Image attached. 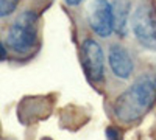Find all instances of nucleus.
Listing matches in <instances>:
<instances>
[{
  "label": "nucleus",
  "mask_w": 156,
  "mask_h": 140,
  "mask_svg": "<svg viewBox=\"0 0 156 140\" xmlns=\"http://www.w3.org/2000/svg\"><path fill=\"white\" fill-rule=\"evenodd\" d=\"M108 62L109 67L112 70V73L117 78L126 80L131 76L133 69H134V62L129 56V53L126 52V48L122 45H111L109 52H108Z\"/></svg>",
  "instance_id": "6"
},
{
  "label": "nucleus",
  "mask_w": 156,
  "mask_h": 140,
  "mask_svg": "<svg viewBox=\"0 0 156 140\" xmlns=\"http://www.w3.org/2000/svg\"><path fill=\"white\" fill-rule=\"evenodd\" d=\"M6 56V50H5V47H3V44L0 42V59H3Z\"/></svg>",
  "instance_id": "9"
},
{
  "label": "nucleus",
  "mask_w": 156,
  "mask_h": 140,
  "mask_svg": "<svg viewBox=\"0 0 156 140\" xmlns=\"http://www.w3.org/2000/svg\"><path fill=\"white\" fill-rule=\"evenodd\" d=\"M81 61L90 81H100L105 75V55L100 44L94 39H86L81 44Z\"/></svg>",
  "instance_id": "5"
},
{
  "label": "nucleus",
  "mask_w": 156,
  "mask_h": 140,
  "mask_svg": "<svg viewBox=\"0 0 156 140\" xmlns=\"http://www.w3.org/2000/svg\"><path fill=\"white\" fill-rule=\"evenodd\" d=\"M37 17L33 11H25L17 16L6 34V44L14 52L23 53L30 50L36 41Z\"/></svg>",
  "instance_id": "2"
},
{
  "label": "nucleus",
  "mask_w": 156,
  "mask_h": 140,
  "mask_svg": "<svg viewBox=\"0 0 156 140\" xmlns=\"http://www.w3.org/2000/svg\"><path fill=\"white\" fill-rule=\"evenodd\" d=\"M136 39L148 48H156V11L150 3H140L131 14Z\"/></svg>",
  "instance_id": "3"
},
{
  "label": "nucleus",
  "mask_w": 156,
  "mask_h": 140,
  "mask_svg": "<svg viewBox=\"0 0 156 140\" xmlns=\"http://www.w3.org/2000/svg\"><path fill=\"white\" fill-rule=\"evenodd\" d=\"M156 100V83L150 76H142L117 98L114 104L115 117L122 121H134L151 108Z\"/></svg>",
  "instance_id": "1"
},
{
  "label": "nucleus",
  "mask_w": 156,
  "mask_h": 140,
  "mask_svg": "<svg viewBox=\"0 0 156 140\" xmlns=\"http://www.w3.org/2000/svg\"><path fill=\"white\" fill-rule=\"evenodd\" d=\"M81 2H83V0H66V3H67V5H72V6H73V5H78V3H81Z\"/></svg>",
  "instance_id": "10"
},
{
  "label": "nucleus",
  "mask_w": 156,
  "mask_h": 140,
  "mask_svg": "<svg viewBox=\"0 0 156 140\" xmlns=\"http://www.w3.org/2000/svg\"><path fill=\"white\" fill-rule=\"evenodd\" d=\"M17 6V0H0V17L9 16Z\"/></svg>",
  "instance_id": "8"
},
{
  "label": "nucleus",
  "mask_w": 156,
  "mask_h": 140,
  "mask_svg": "<svg viewBox=\"0 0 156 140\" xmlns=\"http://www.w3.org/2000/svg\"><path fill=\"white\" fill-rule=\"evenodd\" d=\"M128 14L129 3L126 0H115L112 3V25L119 36H125L128 31Z\"/></svg>",
  "instance_id": "7"
},
{
  "label": "nucleus",
  "mask_w": 156,
  "mask_h": 140,
  "mask_svg": "<svg viewBox=\"0 0 156 140\" xmlns=\"http://www.w3.org/2000/svg\"><path fill=\"white\" fill-rule=\"evenodd\" d=\"M87 19L90 28L101 37H108L114 31L112 5L109 0H92L87 5Z\"/></svg>",
  "instance_id": "4"
}]
</instances>
